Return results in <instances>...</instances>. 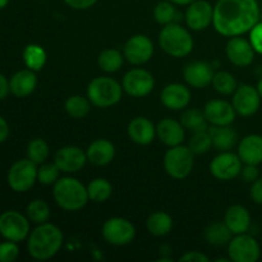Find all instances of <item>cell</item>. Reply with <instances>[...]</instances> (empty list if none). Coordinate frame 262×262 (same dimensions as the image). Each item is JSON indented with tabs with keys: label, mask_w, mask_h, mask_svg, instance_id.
I'll list each match as a JSON object with an SVG mask.
<instances>
[{
	"label": "cell",
	"mask_w": 262,
	"mask_h": 262,
	"mask_svg": "<svg viewBox=\"0 0 262 262\" xmlns=\"http://www.w3.org/2000/svg\"><path fill=\"white\" fill-rule=\"evenodd\" d=\"M0 235L12 242H22L30 235V220L20 212L8 210L0 215Z\"/></svg>",
	"instance_id": "ba28073f"
},
{
	"label": "cell",
	"mask_w": 262,
	"mask_h": 262,
	"mask_svg": "<svg viewBox=\"0 0 262 262\" xmlns=\"http://www.w3.org/2000/svg\"><path fill=\"white\" fill-rule=\"evenodd\" d=\"M212 140L209 130H201V132H194L188 143V147L191 148L194 155H202L211 150Z\"/></svg>",
	"instance_id": "f35d334b"
},
{
	"label": "cell",
	"mask_w": 262,
	"mask_h": 262,
	"mask_svg": "<svg viewBox=\"0 0 262 262\" xmlns=\"http://www.w3.org/2000/svg\"><path fill=\"white\" fill-rule=\"evenodd\" d=\"M37 164L28 158L15 161L8 171V184L17 193L30 191L37 181Z\"/></svg>",
	"instance_id": "52a82bcc"
},
{
	"label": "cell",
	"mask_w": 262,
	"mask_h": 262,
	"mask_svg": "<svg viewBox=\"0 0 262 262\" xmlns=\"http://www.w3.org/2000/svg\"><path fill=\"white\" fill-rule=\"evenodd\" d=\"M8 136H9V125L4 118L0 117V143L5 142Z\"/></svg>",
	"instance_id": "c3c4849f"
},
{
	"label": "cell",
	"mask_w": 262,
	"mask_h": 262,
	"mask_svg": "<svg viewBox=\"0 0 262 262\" xmlns=\"http://www.w3.org/2000/svg\"><path fill=\"white\" fill-rule=\"evenodd\" d=\"M214 68L207 61L196 60L187 64L183 71V77L187 83L194 89H204L212 82Z\"/></svg>",
	"instance_id": "d6986e66"
},
{
	"label": "cell",
	"mask_w": 262,
	"mask_h": 262,
	"mask_svg": "<svg viewBox=\"0 0 262 262\" xmlns=\"http://www.w3.org/2000/svg\"><path fill=\"white\" fill-rule=\"evenodd\" d=\"M67 5L72 9L76 10H86L94 7L97 0H64Z\"/></svg>",
	"instance_id": "ee69618b"
},
{
	"label": "cell",
	"mask_w": 262,
	"mask_h": 262,
	"mask_svg": "<svg viewBox=\"0 0 262 262\" xmlns=\"http://www.w3.org/2000/svg\"><path fill=\"white\" fill-rule=\"evenodd\" d=\"M250 41L253 49L257 54L262 55V22H258L252 30L250 31Z\"/></svg>",
	"instance_id": "b9f144b4"
},
{
	"label": "cell",
	"mask_w": 262,
	"mask_h": 262,
	"mask_svg": "<svg viewBox=\"0 0 262 262\" xmlns=\"http://www.w3.org/2000/svg\"><path fill=\"white\" fill-rule=\"evenodd\" d=\"M46 59H48L46 51L37 43H30L23 50V61L31 71H41L46 64Z\"/></svg>",
	"instance_id": "f546056e"
},
{
	"label": "cell",
	"mask_w": 262,
	"mask_h": 262,
	"mask_svg": "<svg viewBox=\"0 0 262 262\" xmlns=\"http://www.w3.org/2000/svg\"><path fill=\"white\" fill-rule=\"evenodd\" d=\"M214 19V7L207 0H196L187 5L186 23L191 30L202 31Z\"/></svg>",
	"instance_id": "9a60e30c"
},
{
	"label": "cell",
	"mask_w": 262,
	"mask_h": 262,
	"mask_svg": "<svg viewBox=\"0 0 262 262\" xmlns=\"http://www.w3.org/2000/svg\"><path fill=\"white\" fill-rule=\"evenodd\" d=\"M9 2L10 0H0V10L4 9V8L9 4Z\"/></svg>",
	"instance_id": "f907efd6"
},
{
	"label": "cell",
	"mask_w": 262,
	"mask_h": 262,
	"mask_svg": "<svg viewBox=\"0 0 262 262\" xmlns=\"http://www.w3.org/2000/svg\"><path fill=\"white\" fill-rule=\"evenodd\" d=\"M177 14L178 12L176 9V4L170 0H161L154 8V18L161 26L176 22Z\"/></svg>",
	"instance_id": "8d00e7d4"
},
{
	"label": "cell",
	"mask_w": 262,
	"mask_h": 262,
	"mask_svg": "<svg viewBox=\"0 0 262 262\" xmlns=\"http://www.w3.org/2000/svg\"><path fill=\"white\" fill-rule=\"evenodd\" d=\"M224 223L233 235L245 234L251 227V215L242 205H233L225 212Z\"/></svg>",
	"instance_id": "d4e9b609"
},
{
	"label": "cell",
	"mask_w": 262,
	"mask_h": 262,
	"mask_svg": "<svg viewBox=\"0 0 262 262\" xmlns=\"http://www.w3.org/2000/svg\"><path fill=\"white\" fill-rule=\"evenodd\" d=\"M251 199L257 205H262V178H257L251 186Z\"/></svg>",
	"instance_id": "f6af8a7d"
},
{
	"label": "cell",
	"mask_w": 262,
	"mask_h": 262,
	"mask_svg": "<svg viewBox=\"0 0 262 262\" xmlns=\"http://www.w3.org/2000/svg\"><path fill=\"white\" fill-rule=\"evenodd\" d=\"M160 100L166 109L183 110L191 101V91L182 83H170L163 89Z\"/></svg>",
	"instance_id": "ffe728a7"
},
{
	"label": "cell",
	"mask_w": 262,
	"mask_h": 262,
	"mask_svg": "<svg viewBox=\"0 0 262 262\" xmlns=\"http://www.w3.org/2000/svg\"><path fill=\"white\" fill-rule=\"evenodd\" d=\"M211 83L214 86L215 91L222 95H225V96L234 94V91L238 87L234 76L225 71H220L215 73Z\"/></svg>",
	"instance_id": "d590c367"
},
{
	"label": "cell",
	"mask_w": 262,
	"mask_h": 262,
	"mask_svg": "<svg viewBox=\"0 0 262 262\" xmlns=\"http://www.w3.org/2000/svg\"><path fill=\"white\" fill-rule=\"evenodd\" d=\"M123 86L112 77H96L87 87V97L94 106L106 109L122 100Z\"/></svg>",
	"instance_id": "5b68a950"
},
{
	"label": "cell",
	"mask_w": 262,
	"mask_h": 262,
	"mask_svg": "<svg viewBox=\"0 0 262 262\" xmlns=\"http://www.w3.org/2000/svg\"><path fill=\"white\" fill-rule=\"evenodd\" d=\"M205 239L209 245L215 247H222L228 245L233 238V233L227 227L224 222H214L205 229Z\"/></svg>",
	"instance_id": "83f0119b"
},
{
	"label": "cell",
	"mask_w": 262,
	"mask_h": 262,
	"mask_svg": "<svg viewBox=\"0 0 262 262\" xmlns=\"http://www.w3.org/2000/svg\"><path fill=\"white\" fill-rule=\"evenodd\" d=\"M194 165V154L188 146H174L165 152L164 168L174 179H184L192 173Z\"/></svg>",
	"instance_id": "8992f818"
},
{
	"label": "cell",
	"mask_w": 262,
	"mask_h": 262,
	"mask_svg": "<svg viewBox=\"0 0 262 262\" xmlns=\"http://www.w3.org/2000/svg\"><path fill=\"white\" fill-rule=\"evenodd\" d=\"M238 156L243 164L258 165L262 163V136H246L238 145Z\"/></svg>",
	"instance_id": "603a6c76"
},
{
	"label": "cell",
	"mask_w": 262,
	"mask_h": 262,
	"mask_svg": "<svg viewBox=\"0 0 262 262\" xmlns=\"http://www.w3.org/2000/svg\"><path fill=\"white\" fill-rule=\"evenodd\" d=\"M243 163L238 154L222 151L210 163V173L219 181H232L241 174Z\"/></svg>",
	"instance_id": "7c38bea8"
},
{
	"label": "cell",
	"mask_w": 262,
	"mask_h": 262,
	"mask_svg": "<svg viewBox=\"0 0 262 262\" xmlns=\"http://www.w3.org/2000/svg\"><path fill=\"white\" fill-rule=\"evenodd\" d=\"M241 176H242L243 181L245 182H247V183H253V182L258 178L257 165H247V164H246L245 168H242V170H241Z\"/></svg>",
	"instance_id": "7bdbcfd3"
},
{
	"label": "cell",
	"mask_w": 262,
	"mask_h": 262,
	"mask_svg": "<svg viewBox=\"0 0 262 262\" xmlns=\"http://www.w3.org/2000/svg\"><path fill=\"white\" fill-rule=\"evenodd\" d=\"M86 151L77 146H64L59 148L54 158V163L64 173H77L82 170L87 163Z\"/></svg>",
	"instance_id": "2e32d148"
},
{
	"label": "cell",
	"mask_w": 262,
	"mask_h": 262,
	"mask_svg": "<svg viewBox=\"0 0 262 262\" xmlns=\"http://www.w3.org/2000/svg\"><path fill=\"white\" fill-rule=\"evenodd\" d=\"M53 196L56 205L66 211H78L89 202L87 187L72 177H64L56 181Z\"/></svg>",
	"instance_id": "3957f363"
},
{
	"label": "cell",
	"mask_w": 262,
	"mask_h": 262,
	"mask_svg": "<svg viewBox=\"0 0 262 262\" xmlns=\"http://www.w3.org/2000/svg\"><path fill=\"white\" fill-rule=\"evenodd\" d=\"M87 193H89L90 201L101 204L110 199L113 193V186L105 178H96L90 182L87 186Z\"/></svg>",
	"instance_id": "1f68e13d"
},
{
	"label": "cell",
	"mask_w": 262,
	"mask_h": 262,
	"mask_svg": "<svg viewBox=\"0 0 262 262\" xmlns=\"http://www.w3.org/2000/svg\"><path fill=\"white\" fill-rule=\"evenodd\" d=\"M10 92L15 97H27L35 91L37 86V77H36L35 71L31 69H22L18 71L9 79Z\"/></svg>",
	"instance_id": "484cf974"
},
{
	"label": "cell",
	"mask_w": 262,
	"mask_h": 262,
	"mask_svg": "<svg viewBox=\"0 0 262 262\" xmlns=\"http://www.w3.org/2000/svg\"><path fill=\"white\" fill-rule=\"evenodd\" d=\"M257 91H258V94H260V96L262 99V78L260 79V81H258V83H257Z\"/></svg>",
	"instance_id": "816d5d0a"
},
{
	"label": "cell",
	"mask_w": 262,
	"mask_h": 262,
	"mask_svg": "<svg viewBox=\"0 0 262 262\" xmlns=\"http://www.w3.org/2000/svg\"><path fill=\"white\" fill-rule=\"evenodd\" d=\"M19 255V247L17 242L7 241L0 243V262H13Z\"/></svg>",
	"instance_id": "60d3db41"
},
{
	"label": "cell",
	"mask_w": 262,
	"mask_h": 262,
	"mask_svg": "<svg viewBox=\"0 0 262 262\" xmlns=\"http://www.w3.org/2000/svg\"><path fill=\"white\" fill-rule=\"evenodd\" d=\"M171 3H174L176 5H189L191 3L196 2V0H170Z\"/></svg>",
	"instance_id": "681fc988"
},
{
	"label": "cell",
	"mask_w": 262,
	"mask_h": 262,
	"mask_svg": "<svg viewBox=\"0 0 262 262\" xmlns=\"http://www.w3.org/2000/svg\"><path fill=\"white\" fill-rule=\"evenodd\" d=\"M26 216L35 224H42L50 217V206L43 200H33L27 205Z\"/></svg>",
	"instance_id": "e575fe53"
},
{
	"label": "cell",
	"mask_w": 262,
	"mask_h": 262,
	"mask_svg": "<svg viewBox=\"0 0 262 262\" xmlns=\"http://www.w3.org/2000/svg\"><path fill=\"white\" fill-rule=\"evenodd\" d=\"M184 129L186 128L181 122H177L171 118H165V119H161L156 125V136L165 146L174 147L183 143L186 138Z\"/></svg>",
	"instance_id": "44dd1931"
},
{
	"label": "cell",
	"mask_w": 262,
	"mask_h": 262,
	"mask_svg": "<svg viewBox=\"0 0 262 262\" xmlns=\"http://www.w3.org/2000/svg\"><path fill=\"white\" fill-rule=\"evenodd\" d=\"M225 53H227L230 63L234 64L235 67L245 68V67L252 64L256 51L250 40H246V38L239 37V36H234V37H230V40L228 41Z\"/></svg>",
	"instance_id": "e0dca14e"
},
{
	"label": "cell",
	"mask_w": 262,
	"mask_h": 262,
	"mask_svg": "<svg viewBox=\"0 0 262 262\" xmlns=\"http://www.w3.org/2000/svg\"><path fill=\"white\" fill-rule=\"evenodd\" d=\"M50 154V148L42 138H35L27 146V158L37 165L46 163Z\"/></svg>",
	"instance_id": "74e56055"
},
{
	"label": "cell",
	"mask_w": 262,
	"mask_h": 262,
	"mask_svg": "<svg viewBox=\"0 0 262 262\" xmlns=\"http://www.w3.org/2000/svg\"><path fill=\"white\" fill-rule=\"evenodd\" d=\"M204 114L211 125H230L235 120L234 106L230 102L220 99H212L206 102Z\"/></svg>",
	"instance_id": "ac0fdd59"
},
{
	"label": "cell",
	"mask_w": 262,
	"mask_h": 262,
	"mask_svg": "<svg viewBox=\"0 0 262 262\" xmlns=\"http://www.w3.org/2000/svg\"><path fill=\"white\" fill-rule=\"evenodd\" d=\"M91 102H90L89 97H83L81 95H73V96L68 97L64 104V109H66L67 114L76 119H81L84 118L91 110Z\"/></svg>",
	"instance_id": "836d02e7"
},
{
	"label": "cell",
	"mask_w": 262,
	"mask_h": 262,
	"mask_svg": "<svg viewBox=\"0 0 262 262\" xmlns=\"http://www.w3.org/2000/svg\"><path fill=\"white\" fill-rule=\"evenodd\" d=\"M147 230L155 237H164L173 229V219L164 211H156L147 217Z\"/></svg>",
	"instance_id": "f1b7e54d"
},
{
	"label": "cell",
	"mask_w": 262,
	"mask_h": 262,
	"mask_svg": "<svg viewBox=\"0 0 262 262\" xmlns=\"http://www.w3.org/2000/svg\"><path fill=\"white\" fill-rule=\"evenodd\" d=\"M60 169L55 163H43L37 169V181L43 186L55 184L60 176Z\"/></svg>",
	"instance_id": "ab89813d"
},
{
	"label": "cell",
	"mask_w": 262,
	"mask_h": 262,
	"mask_svg": "<svg viewBox=\"0 0 262 262\" xmlns=\"http://www.w3.org/2000/svg\"><path fill=\"white\" fill-rule=\"evenodd\" d=\"M260 22L257 0H217L214 7V25L216 32L225 37L250 32Z\"/></svg>",
	"instance_id": "6da1fadb"
},
{
	"label": "cell",
	"mask_w": 262,
	"mask_h": 262,
	"mask_svg": "<svg viewBox=\"0 0 262 262\" xmlns=\"http://www.w3.org/2000/svg\"><path fill=\"white\" fill-rule=\"evenodd\" d=\"M228 255L229 260L234 262H256L260 258L261 250L257 241L248 235L238 234L230 239L228 243Z\"/></svg>",
	"instance_id": "30bf717a"
},
{
	"label": "cell",
	"mask_w": 262,
	"mask_h": 262,
	"mask_svg": "<svg viewBox=\"0 0 262 262\" xmlns=\"http://www.w3.org/2000/svg\"><path fill=\"white\" fill-rule=\"evenodd\" d=\"M123 61H124V55H122V53L115 49H105L97 58L99 67L106 73H114L119 71L123 66Z\"/></svg>",
	"instance_id": "d6a6232c"
},
{
	"label": "cell",
	"mask_w": 262,
	"mask_h": 262,
	"mask_svg": "<svg viewBox=\"0 0 262 262\" xmlns=\"http://www.w3.org/2000/svg\"><path fill=\"white\" fill-rule=\"evenodd\" d=\"M123 90L129 96L140 99L152 92L155 87V78L148 71L143 68H133L123 77Z\"/></svg>",
	"instance_id": "8fae6325"
},
{
	"label": "cell",
	"mask_w": 262,
	"mask_h": 262,
	"mask_svg": "<svg viewBox=\"0 0 262 262\" xmlns=\"http://www.w3.org/2000/svg\"><path fill=\"white\" fill-rule=\"evenodd\" d=\"M179 261L182 262H209L210 258L206 255H204L202 252L199 251H191V252H187L186 255L182 256L179 258Z\"/></svg>",
	"instance_id": "bcb514c9"
},
{
	"label": "cell",
	"mask_w": 262,
	"mask_h": 262,
	"mask_svg": "<svg viewBox=\"0 0 262 262\" xmlns=\"http://www.w3.org/2000/svg\"><path fill=\"white\" fill-rule=\"evenodd\" d=\"M154 54V43L146 35H135L124 45V58L133 66L147 63Z\"/></svg>",
	"instance_id": "5bb4252c"
},
{
	"label": "cell",
	"mask_w": 262,
	"mask_h": 262,
	"mask_svg": "<svg viewBox=\"0 0 262 262\" xmlns=\"http://www.w3.org/2000/svg\"><path fill=\"white\" fill-rule=\"evenodd\" d=\"M232 104L235 113L241 117H251L256 114L260 109L261 96L257 91V87L251 84H241L233 94Z\"/></svg>",
	"instance_id": "4fadbf2b"
},
{
	"label": "cell",
	"mask_w": 262,
	"mask_h": 262,
	"mask_svg": "<svg viewBox=\"0 0 262 262\" xmlns=\"http://www.w3.org/2000/svg\"><path fill=\"white\" fill-rule=\"evenodd\" d=\"M161 50L173 58H184L193 50V38L187 28L173 22L165 25L159 33Z\"/></svg>",
	"instance_id": "277c9868"
},
{
	"label": "cell",
	"mask_w": 262,
	"mask_h": 262,
	"mask_svg": "<svg viewBox=\"0 0 262 262\" xmlns=\"http://www.w3.org/2000/svg\"><path fill=\"white\" fill-rule=\"evenodd\" d=\"M127 132L133 142L141 146H147L155 140L156 127L148 118L137 117L130 120Z\"/></svg>",
	"instance_id": "7402d4cb"
},
{
	"label": "cell",
	"mask_w": 262,
	"mask_h": 262,
	"mask_svg": "<svg viewBox=\"0 0 262 262\" xmlns=\"http://www.w3.org/2000/svg\"><path fill=\"white\" fill-rule=\"evenodd\" d=\"M181 123L186 129H189L193 133L209 129V122H207L204 112L197 107H192V109H187L186 112H183L181 117Z\"/></svg>",
	"instance_id": "4dcf8cb0"
},
{
	"label": "cell",
	"mask_w": 262,
	"mask_h": 262,
	"mask_svg": "<svg viewBox=\"0 0 262 262\" xmlns=\"http://www.w3.org/2000/svg\"><path fill=\"white\" fill-rule=\"evenodd\" d=\"M10 92V86L9 81L7 79V77L4 74L0 73V100H4L5 97L9 95Z\"/></svg>",
	"instance_id": "7dc6e473"
},
{
	"label": "cell",
	"mask_w": 262,
	"mask_h": 262,
	"mask_svg": "<svg viewBox=\"0 0 262 262\" xmlns=\"http://www.w3.org/2000/svg\"><path fill=\"white\" fill-rule=\"evenodd\" d=\"M87 160L96 166H105L114 160L115 147L109 140L99 138L90 143L86 150Z\"/></svg>",
	"instance_id": "cb8c5ba5"
},
{
	"label": "cell",
	"mask_w": 262,
	"mask_h": 262,
	"mask_svg": "<svg viewBox=\"0 0 262 262\" xmlns=\"http://www.w3.org/2000/svg\"><path fill=\"white\" fill-rule=\"evenodd\" d=\"M102 237L109 245L127 246L135 239L136 228L124 217H110L102 225Z\"/></svg>",
	"instance_id": "9c48e42d"
},
{
	"label": "cell",
	"mask_w": 262,
	"mask_h": 262,
	"mask_svg": "<svg viewBox=\"0 0 262 262\" xmlns=\"http://www.w3.org/2000/svg\"><path fill=\"white\" fill-rule=\"evenodd\" d=\"M212 145L219 151H230L238 140L237 132L230 125H211L209 128Z\"/></svg>",
	"instance_id": "4316f807"
},
{
	"label": "cell",
	"mask_w": 262,
	"mask_h": 262,
	"mask_svg": "<svg viewBox=\"0 0 262 262\" xmlns=\"http://www.w3.org/2000/svg\"><path fill=\"white\" fill-rule=\"evenodd\" d=\"M63 241V232L56 225L42 223L28 235V253L35 260H49L60 251Z\"/></svg>",
	"instance_id": "7a4b0ae2"
}]
</instances>
